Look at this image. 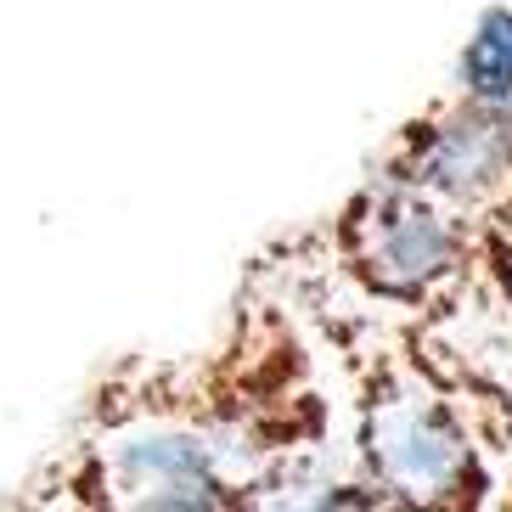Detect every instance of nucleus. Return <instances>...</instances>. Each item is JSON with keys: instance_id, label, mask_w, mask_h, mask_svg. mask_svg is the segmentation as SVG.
Wrapping results in <instances>:
<instances>
[{"instance_id": "nucleus-1", "label": "nucleus", "mask_w": 512, "mask_h": 512, "mask_svg": "<svg viewBox=\"0 0 512 512\" xmlns=\"http://www.w3.org/2000/svg\"><path fill=\"white\" fill-rule=\"evenodd\" d=\"M349 355V456L372 484L377 507H501L496 451L479 422L434 366L411 321L361 316L344 332Z\"/></svg>"}, {"instance_id": "nucleus-5", "label": "nucleus", "mask_w": 512, "mask_h": 512, "mask_svg": "<svg viewBox=\"0 0 512 512\" xmlns=\"http://www.w3.org/2000/svg\"><path fill=\"white\" fill-rule=\"evenodd\" d=\"M512 332V186L473 214V321Z\"/></svg>"}, {"instance_id": "nucleus-3", "label": "nucleus", "mask_w": 512, "mask_h": 512, "mask_svg": "<svg viewBox=\"0 0 512 512\" xmlns=\"http://www.w3.org/2000/svg\"><path fill=\"white\" fill-rule=\"evenodd\" d=\"M377 169L479 214L512 186V102H479L462 91L439 96L394 130Z\"/></svg>"}, {"instance_id": "nucleus-4", "label": "nucleus", "mask_w": 512, "mask_h": 512, "mask_svg": "<svg viewBox=\"0 0 512 512\" xmlns=\"http://www.w3.org/2000/svg\"><path fill=\"white\" fill-rule=\"evenodd\" d=\"M422 349L434 355V366L456 383V394L467 400L473 422H479L484 445L496 451L501 479H507L512 501V332H490L484 344L456 338V327H417Z\"/></svg>"}, {"instance_id": "nucleus-2", "label": "nucleus", "mask_w": 512, "mask_h": 512, "mask_svg": "<svg viewBox=\"0 0 512 512\" xmlns=\"http://www.w3.org/2000/svg\"><path fill=\"white\" fill-rule=\"evenodd\" d=\"M332 276L377 316L411 327L473 321V214L372 169L327 226Z\"/></svg>"}, {"instance_id": "nucleus-6", "label": "nucleus", "mask_w": 512, "mask_h": 512, "mask_svg": "<svg viewBox=\"0 0 512 512\" xmlns=\"http://www.w3.org/2000/svg\"><path fill=\"white\" fill-rule=\"evenodd\" d=\"M456 91L479 102H512V6L496 0L473 17L462 51H456Z\"/></svg>"}]
</instances>
